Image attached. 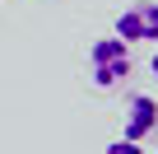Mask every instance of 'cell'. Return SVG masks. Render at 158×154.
I'll use <instances>...</instances> for the list:
<instances>
[{
    "label": "cell",
    "mask_w": 158,
    "mask_h": 154,
    "mask_svg": "<svg viewBox=\"0 0 158 154\" xmlns=\"http://www.w3.org/2000/svg\"><path fill=\"white\" fill-rule=\"evenodd\" d=\"M149 70H153V80H158V56H153V61H149Z\"/></svg>",
    "instance_id": "cell-5"
},
{
    "label": "cell",
    "mask_w": 158,
    "mask_h": 154,
    "mask_svg": "<svg viewBox=\"0 0 158 154\" xmlns=\"http://www.w3.org/2000/svg\"><path fill=\"white\" fill-rule=\"evenodd\" d=\"M130 70H135L130 47H126L116 33H107V37H98V42L89 47V84H93L98 94L121 89V84L130 80Z\"/></svg>",
    "instance_id": "cell-1"
},
{
    "label": "cell",
    "mask_w": 158,
    "mask_h": 154,
    "mask_svg": "<svg viewBox=\"0 0 158 154\" xmlns=\"http://www.w3.org/2000/svg\"><path fill=\"white\" fill-rule=\"evenodd\" d=\"M121 121H126V135H121V140H135V145H139L144 135L158 131V98H153V94H130Z\"/></svg>",
    "instance_id": "cell-3"
},
{
    "label": "cell",
    "mask_w": 158,
    "mask_h": 154,
    "mask_svg": "<svg viewBox=\"0 0 158 154\" xmlns=\"http://www.w3.org/2000/svg\"><path fill=\"white\" fill-rule=\"evenodd\" d=\"M116 37L130 42H158V0H135L116 14Z\"/></svg>",
    "instance_id": "cell-2"
},
{
    "label": "cell",
    "mask_w": 158,
    "mask_h": 154,
    "mask_svg": "<svg viewBox=\"0 0 158 154\" xmlns=\"http://www.w3.org/2000/svg\"><path fill=\"white\" fill-rule=\"evenodd\" d=\"M107 154H144V149H139L135 140H112V145H107Z\"/></svg>",
    "instance_id": "cell-4"
}]
</instances>
